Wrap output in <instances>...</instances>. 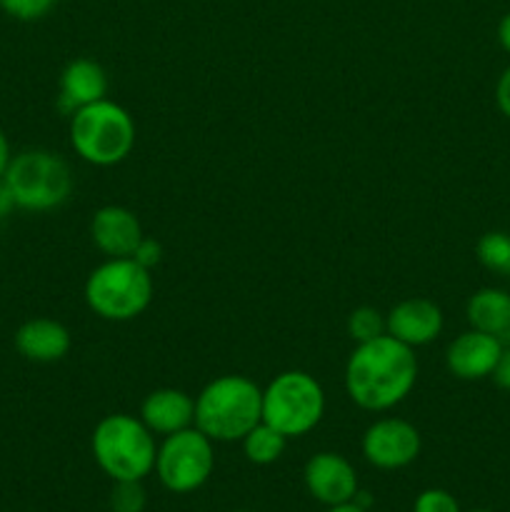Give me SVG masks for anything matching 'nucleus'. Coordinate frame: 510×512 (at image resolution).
<instances>
[{
  "label": "nucleus",
  "mask_w": 510,
  "mask_h": 512,
  "mask_svg": "<svg viewBox=\"0 0 510 512\" xmlns=\"http://www.w3.org/2000/svg\"><path fill=\"white\" fill-rule=\"evenodd\" d=\"M418 380V358L413 348L393 335L358 343L345 363V393L368 413H385L403 403Z\"/></svg>",
  "instance_id": "f257e3e1"
},
{
  "label": "nucleus",
  "mask_w": 510,
  "mask_h": 512,
  "mask_svg": "<svg viewBox=\"0 0 510 512\" xmlns=\"http://www.w3.org/2000/svg\"><path fill=\"white\" fill-rule=\"evenodd\" d=\"M263 423V388L245 375H220L195 398V428L213 443L243 440Z\"/></svg>",
  "instance_id": "f03ea898"
},
{
  "label": "nucleus",
  "mask_w": 510,
  "mask_h": 512,
  "mask_svg": "<svg viewBox=\"0 0 510 512\" xmlns=\"http://www.w3.org/2000/svg\"><path fill=\"white\" fill-rule=\"evenodd\" d=\"M93 458L110 480H143L155 468V435L135 415H105L93 430Z\"/></svg>",
  "instance_id": "7ed1b4c3"
},
{
  "label": "nucleus",
  "mask_w": 510,
  "mask_h": 512,
  "mask_svg": "<svg viewBox=\"0 0 510 512\" xmlns=\"http://www.w3.org/2000/svg\"><path fill=\"white\" fill-rule=\"evenodd\" d=\"M153 293V275L133 258H108L85 280V303L98 318L110 323H125L143 315Z\"/></svg>",
  "instance_id": "20e7f679"
},
{
  "label": "nucleus",
  "mask_w": 510,
  "mask_h": 512,
  "mask_svg": "<svg viewBox=\"0 0 510 512\" xmlns=\"http://www.w3.org/2000/svg\"><path fill=\"white\" fill-rule=\"evenodd\" d=\"M70 145L90 165L110 168L133 153L135 120L123 105L103 98L70 115Z\"/></svg>",
  "instance_id": "39448f33"
},
{
  "label": "nucleus",
  "mask_w": 510,
  "mask_h": 512,
  "mask_svg": "<svg viewBox=\"0 0 510 512\" xmlns=\"http://www.w3.org/2000/svg\"><path fill=\"white\" fill-rule=\"evenodd\" d=\"M15 208L30 213L60 208L73 190L68 163L53 150L33 148L10 158L3 178Z\"/></svg>",
  "instance_id": "423d86ee"
},
{
  "label": "nucleus",
  "mask_w": 510,
  "mask_h": 512,
  "mask_svg": "<svg viewBox=\"0 0 510 512\" xmlns=\"http://www.w3.org/2000/svg\"><path fill=\"white\" fill-rule=\"evenodd\" d=\"M325 415V390L305 370H285L263 388V423L300 438L320 425Z\"/></svg>",
  "instance_id": "0eeeda50"
},
{
  "label": "nucleus",
  "mask_w": 510,
  "mask_h": 512,
  "mask_svg": "<svg viewBox=\"0 0 510 512\" xmlns=\"http://www.w3.org/2000/svg\"><path fill=\"white\" fill-rule=\"evenodd\" d=\"M155 475L160 485L175 495H188L203 488L215 470L213 440L198 428L165 435L155 453Z\"/></svg>",
  "instance_id": "6e6552de"
},
{
  "label": "nucleus",
  "mask_w": 510,
  "mask_h": 512,
  "mask_svg": "<svg viewBox=\"0 0 510 512\" xmlns=\"http://www.w3.org/2000/svg\"><path fill=\"white\" fill-rule=\"evenodd\" d=\"M365 460L378 470L408 468L420 455L423 440L418 428L403 418H380L363 433Z\"/></svg>",
  "instance_id": "1a4fd4ad"
},
{
  "label": "nucleus",
  "mask_w": 510,
  "mask_h": 512,
  "mask_svg": "<svg viewBox=\"0 0 510 512\" xmlns=\"http://www.w3.org/2000/svg\"><path fill=\"white\" fill-rule=\"evenodd\" d=\"M303 480L308 493L313 495L318 503L328 505H343L350 503L358 493V473L350 465L348 458L338 453H318L305 463Z\"/></svg>",
  "instance_id": "9d476101"
},
{
  "label": "nucleus",
  "mask_w": 510,
  "mask_h": 512,
  "mask_svg": "<svg viewBox=\"0 0 510 512\" xmlns=\"http://www.w3.org/2000/svg\"><path fill=\"white\" fill-rule=\"evenodd\" d=\"M385 328L408 348H423L443 333V310L428 298L400 300L385 315Z\"/></svg>",
  "instance_id": "9b49d317"
},
{
  "label": "nucleus",
  "mask_w": 510,
  "mask_h": 512,
  "mask_svg": "<svg viewBox=\"0 0 510 512\" xmlns=\"http://www.w3.org/2000/svg\"><path fill=\"white\" fill-rule=\"evenodd\" d=\"M90 238H93L95 248L108 258H133L135 248L145 235L133 210L123 208V205H105V208L95 210L93 220H90Z\"/></svg>",
  "instance_id": "f8f14e48"
},
{
  "label": "nucleus",
  "mask_w": 510,
  "mask_h": 512,
  "mask_svg": "<svg viewBox=\"0 0 510 512\" xmlns=\"http://www.w3.org/2000/svg\"><path fill=\"white\" fill-rule=\"evenodd\" d=\"M503 348L505 343H500L498 338L470 328L450 340L448 350H445V365H448L450 375H455L458 380L490 378Z\"/></svg>",
  "instance_id": "ddd939ff"
},
{
  "label": "nucleus",
  "mask_w": 510,
  "mask_h": 512,
  "mask_svg": "<svg viewBox=\"0 0 510 512\" xmlns=\"http://www.w3.org/2000/svg\"><path fill=\"white\" fill-rule=\"evenodd\" d=\"M15 350L23 355L30 363H58L70 353V330L63 323L53 318H33L25 320L18 330H15Z\"/></svg>",
  "instance_id": "4468645a"
},
{
  "label": "nucleus",
  "mask_w": 510,
  "mask_h": 512,
  "mask_svg": "<svg viewBox=\"0 0 510 512\" xmlns=\"http://www.w3.org/2000/svg\"><path fill=\"white\" fill-rule=\"evenodd\" d=\"M140 420L153 435H173L195 423V400L185 390L158 388L145 395Z\"/></svg>",
  "instance_id": "2eb2a0df"
},
{
  "label": "nucleus",
  "mask_w": 510,
  "mask_h": 512,
  "mask_svg": "<svg viewBox=\"0 0 510 512\" xmlns=\"http://www.w3.org/2000/svg\"><path fill=\"white\" fill-rule=\"evenodd\" d=\"M105 95H108V75H105L103 65L95 60L75 58L60 73L58 105L65 113L73 115L75 110L98 103Z\"/></svg>",
  "instance_id": "dca6fc26"
},
{
  "label": "nucleus",
  "mask_w": 510,
  "mask_h": 512,
  "mask_svg": "<svg viewBox=\"0 0 510 512\" xmlns=\"http://www.w3.org/2000/svg\"><path fill=\"white\" fill-rule=\"evenodd\" d=\"M470 328L510 345V293L500 288H480L465 303Z\"/></svg>",
  "instance_id": "f3484780"
},
{
  "label": "nucleus",
  "mask_w": 510,
  "mask_h": 512,
  "mask_svg": "<svg viewBox=\"0 0 510 512\" xmlns=\"http://www.w3.org/2000/svg\"><path fill=\"white\" fill-rule=\"evenodd\" d=\"M240 443H243V453L250 463L273 465L275 460L283 458L288 438L283 433H278L275 428H270L268 423H258Z\"/></svg>",
  "instance_id": "a211bd4d"
},
{
  "label": "nucleus",
  "mask_w": 510,
  "mask_h": 512,
  "mask_svg": "<svg viewBox=\"0 0 510 512\" xmlns=\"http://www.w3.org/2000/svg\"><path fill=\"white\" fill-rule=\"evenodd\" d=\"M475 255L483 268L490 273L510 275V233L503 230H490L475 245Z\"/></svg>",
  "instance_id": "6ab92c4d"
},
{
  "label": "nucleus",
  "mask_w": 510,
  "mask_h": 512,
  "mask_svg": "<svg viewBox=\"0 0 510 512\" xmlns=\"http://www.w3.org/2000/svg\"><path fill=\"white\" fill-rule=\"evenodd\" d=\"M385 333H388V328H385V315L378 308L363 305V308H355L348 315V335L355 340V345L368 343V340L380 338Z\"/></svg>",
  "instance_id": "aec40b11"
},
{
  "label": "nucleus",
  "mask_w": 510,
  "mask_h": 512,
  "mask_svg": "<svg viewBox=\"0 0 510 512\" xmlns=\"http://www.w3.org/2000/svg\"><path fill=\"white\" fill-rule=\"evenodd\" d=\"M143 480H115L113 490H110V510L113 512H143L145 503V490Z\"/></svg>",
  "instance_id": "412c9836"
},
{
  "label": "nucleus",
  "mask_w": 510,
  "mask_h": 512,
  "mask_svg": "<svg viewBox=\"0 0 510 512\" xmlns=\"http://www.w3.org/2000/svg\"><path fill=\"white\" fill-rule=\"evenodd\" d=\"M55 3L58 0H0V5H3L10 18L25 20V23L45 18L55 8Z\"/></svg>",
  "instance_id": "4be33fe9"
},
{
  "label": "nucleus",
  "mask_w": 510,
  "mask_h": 512,
  "mask_svg": "<svg viewBox=\"0 0 510 512\" xmlns=\"http://www.w3.org/2000/svg\"><path fill=\"white\" fill-rule=\"evenodd\" d=\"M413 512H460V505L448 490L428 488L415 498Z\"/></svg>",
  "instance_id": "5701e85b"
},
{
  "label": "nucleus",
  "mask_w": 510,
  "mask_h": 512,
  "mask_svg": "<svg viewBox=\"0 0 510 512\" xmlns=\"http://www.w3.org/2000/svg\"><path fill=\"white\" fill-rule=\"evenodd\" d=\"M133 260L135 263L143 265V268L153 270L155 265H160V260H163V245L153 238H143L140 240L138 248H135Z\"/></svg>",
  "instance_id": "b1692460"
},
{
  "label": "nucleus",
  "mask_w": 510,
  "mask_h": 512,
  "mask_svg": "<svg viewBox=\"0 0 510 512\" xmlns=\"http://www.w3.org/2000/svg\"><path fill=\"white\" fill-rule=\"evenodd\" d=\"M495 103L498 110L510 120V65L500 73L498 83H495Z\"/></svg>",
  "instance_id": "393cba45"
},
{
  "label": "nucleus",
  "mask_w": 510,
  "mask_h": 512,
  "mask_svg": "<svg viewBox=\"0 0 510 512\" xmlns=\"http://www.w3.org/2000/svg\"><path fill=\"white\" fill-rule=\"evenodd\" d=\"M490 378H493V383L498 385L500 390H510V345H505L503 348V353H500Z\"/></svg>",
  "instance_id": "a878e982"
},
{
  "label": "nucleus",
  "mask_w": 510,
  "mask_h": 512,
  "mask_svg": "<svg viewBox=\"0 0 510 512\" xmlns=\"http://www.w3.org/2000/svg\"><path fill=\"white\" fill-rule=\"evenodd\" d=\"M498 43L510 55V13H505L498 23Z\"/></svg>",
  "instance_id": "bb28decb"
},
{
  "label": "nucleus",
  "mask_w": 510,
  "mask_h": 512,
  "mask_svg": "<svg viewBox=\"0 0 510 512\" xmlns=\"http://www.w3.org/2000/svg\"><path fill=\"white\" fill-rule=\"evenodd\" d=\"M10 158H13V155H10V143L8 138H5L3 130H0V180L5 178V170H8Z\"/></svg>",
  "instance_id": "cd10ccee"
},
{
  "label": "nucleus",
  "mask_w": 510,
  "mask_h": 512,
  "mask_svg": "<svg viewBox=\"0 0 510 512\" xmlns=\"http://www.w3.org/2000/svg\"><path fill=\"white\" fill-rule=\"evenodd\" d=\"M10 208H15V203H13V198H10V193H8V188H5V183H3V180H0V215L8 213Z\"/></svg>",
  "instance_id": "c85d7f7f"
},
{
  "label": "nucleus",
  "mask_w": 510,
  "mask_h": 512,
  "mask_svg": "<svg viewBox=\"0 0 510 512\" xmlns=\"http://www.w3.org/2000/svg\"><path fill=\"white\" fill-rule=\"evenodd\" d=\"M325 512H368L365 508H360L358 503H353V500H350V503H343V505H333V508H328Z\"/></svg>",
  "instance_id": "c756f323"
},
{
  "label": "nucleus",
  "mask_w": 510,
  "mask_h": 512,
  "mask_svg": "<svg viewBox=\"0 0 510 512\" xmlns=\"http://www.w3.org/2000/svg\"><path fill=\"white\" fill-rule=\"evenodd\" d=\"M470 512H495V510H470Z\"/></svg>",
  "instance_id": "7c9ffc66"
},
{
  "label": "nucleus",
  "mask_w": 510,
  "mask_h": 512,
  "mask_svg": "<svg viewBox=\"0 0 510 512\" xmlns=\"http://www.w3.org/2000/svg\"><path fill=\"white\" fill-rule=\"evenodd\" d=\"M240 512H250V510H240Z\"/></svg>",
  "instance_id": "2f4dec72"
}]
</instances>
